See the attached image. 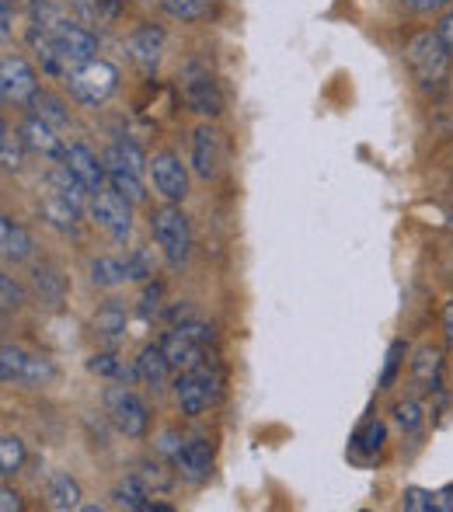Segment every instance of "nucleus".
Segmentation results:
<instances>
[{
	"label": "nucleus",
	"mask_w": 453,
	"mask_h": 512,
	"mask_svg": "<svg viewBox=\"0 0 453 512\" xmlns=\"http://www.w3.org/2000/svg\"><path fill=\"white\" fill-rule=\"evenodd\" d=\"M21 143L25 136H14V129L0 126V161H4V171H18L21 168Z\"/></svg>",
	"instance_id": "2f4dec72"
},
{
	"label": "nucleus",
	"mask_w": 453,
	"mask_h": 512,
	"mask_svg": "<svg viewBox=\"0 0 453 512\" xmlns=\"http://www.w3.org/2000/svg\"><path fill=\"white\" fill-rule=\"evenodd\" d=\"M21 136H25V147L35 150V154H42V157H56V161H63V154H67L63 140L56 136V126L42 119V115H28L25 126H21Z\"/></svg>",
	"instance_id": "f3484780"
},
{
	"label": "nucleus",
	"mask_w": 453,
	"mask_h": 512,
	"mask_svg": "<svg viewBox=\"0 0 453 512\" xmlns=\"http://www.w3.org/2000/svg\"><path fill=\"white\" fill-rule=\"evenodd\" d=\"M401 356H405V342H394L391 352H387V366H384V377H380V387L394 384V373H398V366H401Z\"/></svg>",
	"instance_id": "ea45409f"
},
{
	"label": "nucleus",
	"mask_w": 453,
	"mask_h": 512,
	"mask_svg": "<svg viewBox=\"0 0 453 512\" xmlns=\"http://www.w3.org/2000/svg\"><path fill=\"white\" fill-rule=\"evenodd\" d=\"M53 380V363L46 356H28L25 373H21V384L25 387H42Z\"/></svg>",
	"instance_id": "f704fd0d"
},
{
	"label": "nucleus",
	"mask_w": 453,
	"mask_h": 512,
	"mask_svg": "<svg viewBox=\"0 0 453 512\" xmlns=\"http://www.w3.org/2000/svg\"><path fill=\"white\" fill-rule=\"evenodd\" d=\"M182 95L185 102H189L192 112L199 115H220L224 112V98H220V88L217 81H213V74L206 67H199V63H189L182 74Z\"/></svg>",
	"instance_id": "9d476101"
},
{
	"label": "nucleus",
	"mask_w": 453,
	"mask_h": 512,
	"mask_svg": "<svg viewBox=\"0 0 453 512\" xmlns=\"http://www.w3.org/2000/svg\"><path fill=\"white\" fill-rule=\"evenodd\" d=\"M394 418H398V425L405 432H415L422 425V408H419V401H398L394 405Z\"/></svg>",
	"instance_id": "58836bf2"
},
{
	"label": "nucleus",
	"mask_w": 453,
	"mask_h": 512,
	"mask_svg": "<svg viewBox=\"0 0 453 512\" xmlns=\"http://www.w3.org/2000/svg\"><path fill=\"white\" fill-rule=\"evenodd\" d=\"M443 324H447V338L453 342V304L447 307V314H443Z\"/></svg>",
	"instance_id": "09e8293b"
},
{
	"label": "nucleus",
	"mask_w": 453,
	"mask_h": 512,
	"mask_svg": "<svg viewBox=\"0 0 453 512\" xmlns=\"http://www.w3.org/2000/svg\"><path fill=\"white\" fill-rule=\"evenodd\" d=\"M4 4H7V7H11V4H14V0H4Z\"/></svg>",
	"instance_id": "8fccbe9b"
},
{
	"label": "nucleus",
	"mask_w": 453,
	"mask_h": 512,
	"mask_svg": "<svg viewBox=\"0 0 453 512\" xmlns=\"http://www.w3.org/2000/svg\"><path fill=\"white\" fill-rule=\"evenodd\" d=\"M95 335L102 338V342L109 345H119L122 338H126V314H122L119 307H102L95 314Z\"/></svg>",
	"instance_id": "bb28decb"
},
{
	"label": "nucleus",
	"mask_w": 453,
	"mask_h": 512,
	"mask_svg": "<svg viewBox=\"0 0 453 512\" xmlns=\"http://www.w3.org/2000/svg\"><path fill=\"white\" fill-rule=\"evenodd\" d=\"M450 509H453V485L436 492V512H450Z\"/></svg>",
	"instance_id": "de8ad7c7"
},
{
	"label": "nucleus",
	"mask_w": 453,
	"mask_h": 512,
	"mask_svg": "<svg viewBox=\"0 0 453 512\" xmlns=\"http://www.w3.org/2000/svg\"><path fill=\"white\" fill-rule=\"evenodd\" d=\"M387 439V425L380 422V418H370V422L359 425V432L352 436V453H380V446H384Z\"/></svg>",
	"instance_id": "c85d7f7f"
},
{
	"label": "nucleus",
	"mask_w": 453,
	"mask_h": 512,
	"mask_svg": "<svg viewBox=\"0 0 453 512\" xmlns=\"http://www.w3.org/2000/svg\"><path fill=\"white\" fill-rule=\"evenodd\" d=\"M161 7L175 21H199L210 11V0H161Z\"/></svg>",
	"instance_id": "473e14b6"
},
{
	"label": "nucleus",
	"mask_w": 453,
	"mask_h": 512,
	"mask_svg": "<svg viewBox=\"0 0 453 512\" xmlns=\"http://www.w3.org/2000/svg\"><path fill=\"white\" fill-rule=\"evenodd\" d=\"M136 478L147 485V492L154 495V499H157V495H168L171 492V478L164 474V467H157V464H143L140 471H136Z\"/></svg>",
	"instance_id": "e433bc0d"
},
{
	"label": "nucleus",
	"mask_w": 453,
	"mask_h": 512,
	"mask_svg": "<svg viewBox=\"0 0 453 512\" xmlns=\"http://www.w3.org/2000/svg\"><path fill=\"white\" fill-rule=\"evenodd\" d=\"M171 370H175V366L168 363V356H164L161 342H157V345H147V349L140 352V359H136V373H140L143 384L154 387V391H161V387L168 384Z\"/></svg>",
	"instance_id": "6ab92c4d"
},
{
	"label": "nucleus",
	"mask_w": 453,
	"mask_h": 512,
	"mask_svg": "<svg viewBox=\"0 0 453 512\" xmlns=\"http://www.w3.org/2000/svg\"><path fill=\"white\" fill-rule=\"evenodd\" d=\"M21 464H25V443L18 436H4L0 439V474L11 478L21 471Z\"/></svg>",
	"instance_id": "7c9ffc66"
},
{
	"label": "nucleus",
	"mask_w": 453,
	"mask_h": 512,
	"mask_svg": "<svg viewBox=\"0 0 453 512\" xmlns=\"http://www.w3.org/2000/svg\"><path fill=\"white\" fill-rule=\"evenodd\" d=\"M213 342V328L199 321H182L161 338V349L175 370H192L203 359V349Z\"/></svg>",
	"instance_id": "423d86ee"
},
{
	"label": "nucleus",
	"mask_w": 453,
	"mask_h": 512,
	"mask_svg": "<svg viewBox=\"0 0 453 512\" xmlns=\"http://www.w3.org/2000/svg\"><path fill=\"white\" fill-rule=\"evenodd\" d=\"M46 192H56V196H63L67 203H74V206H81L84 209V199L91 196L88 189H84L81 182H77L74 175H70V168L60 161V168H53L46 175Z\"/></svg>",
	"instance_id": "5701e85b"
},
{
	"label": "nucleus",
	"mask_w": 453,
	"mask_h": 512,
	"mask_svg": "<svg viewBox=\"0 0 453 512\" xmlns=\"http://www.w3.org/2000/svg\"><path fill=\"white\" fill-rule=\"evenodd\" d=\"M401 4H405L408 11H415V14H440L443 7L453 4V0H401Z\"/></svg>",
	"instance_id": "79ce46f5"
},
{
	"label": "nucleus",
	"mask_w": 453,
	"mask_h": 512,
	"mask_svg": "<svg viewBox=\"0 0 453 512\" xmlns=\"http://www.w3.org/2000/svg\"><path fill=\"white\" fill-rule=\"evenodd\" d=\"M401 506L408 512H436V492H426V488H405Z\"/></svg>",
	"instance_id": "4c0bfd02"
},
{
	"label": "nucleus",
	"mask_w": 453,
	"mask_h": 512,
	"mask_svg": "<svg viewBox=\"0 0 453 512\" xmlns=\"http://www.w3.org/2000/svg\"><path fill=\"white\" fill-rule=\"evenodd\" d=\"M88 370L98 373V377H105V380H119V384H129L133 377H140L136 366H129L126 359L115 356V352H95L91 363H88Z\"/></svg>",
	"instance_id": "b1692460"
},
{
	"label": "nucleus",
	"mask_w": 453,
	"mask_h": 512,
	"mask_svg": "<svg viewBox=\"0 0 453 512\" xmlns=\"http://www.w3.org/2000/svg\"><path fill=\"white\" fill-rule=\"evenodd\" d=\"M0 95H4L7 105L35 102V95H39V81H35V70L28 67L25 56L7 53L4 60H0Z\"/></svg>",
	"instance_id": "1a4fd4ad"
},
{
	"label": "nucleus",
	"mask_w": 453,
	"mask_h": 512,
	"mask_svg": "<svg viewBox=\"0 0 453 512\" xmlns=\"http://www.w3.org/2000/svg\"><path fill=\"white\" fill-rule=\"evenodd\" d=\"M150 182L168 203H182L189 196V171H185L182 157L171 154V150L150 157Z\"/></svg>",
	"instance_id": "9b49d317"
},
{
	"label": "nucleus",
	"mask_w": 453,
	"mask_h": 512,
	"mask_svg": "<svg viewBox=\"0 0 453 512\" xmlns=\"http://www.w3.org/2000/svg\"><path fill=\"white\" fill-rule=\"evenodd\" d=\"M32 105H35V115H42V119L53 122V126H67L70 122V112H63V102L56 95H49V91H39Z\"/></svg>",
	"instance_id": "72a5a7b5"
},
{
	"label": "nucleus",
	"mask_w": 453,
	"mask_h": 512,
	"mask_svg": "<svg viewBox=\"0 0 453 512\" xmlns=\"http://www.w3.org/2000/svg\"><path fill=\"white\" fill-rule=\"evenodd\" d=\"M46 502H49V509H56V512L81 509V485H77L70 474H53L46 485Z\"/></svg>",
	"instance_id": "412c9836"
},
{
	"label": "nucleus",
	"mask_w": 453,
	"mask_h": 512,
	"mask_svg": "<svg viewBox=\"0 0 453 512\" xmlns=\"http://www.w3.org/2000/svg\"><path fill=\"white\" fill-rule=\"evenodd\" d=\"M0 509H4V512H18L21 509V495L11 492V488H4V492H0Z\"/></svg>",
	"instance_id": "49530a36"
},
{
	"label": "nucleus",
	"mask_w": 453,
	"mask_h": 512,
	"mask_svg": "<svg viewBox=\"0 0 453 512\" xmlns=\"http://www.w3.org/2000/svg\"><path fill=\"white\" fill-rule=\"evenodd\" d=\"M175 398L185 415H203V411L217 401V373L206 370L203 363L185 370L182 377L175 380Z\"/></svg>",
	"instance_id": "6e6552de"
},
{
	"label": "nucleus",
	"mask_w": 453,
	"mask_h": 512,
	"mask_svg": "<svg viewBox=\"0 0 453 512\" xmlns=\"http://www.w3.org/2000/svg\"><path fill=\"white\" fill-rule=\"evenodd\" d=\"M157 300H161V286H150V290L147 293H143V317H150V314H154V310H157Z\"/></svg>",
	"instance_id": "c03bdc74"
},
{
	"label": "nucleus",
	"mask_w": 453,
	"mask_h": 512,
	"mask_svg": "<svg viewBox=\"0 0 453 512\" xmlns=\"http://www.w3.org/2000/svg\"><path fill=\"white\" fill-rule=\"evenodd\" d=\"M143 164H150V161H143L140 147L129 140H115L109 147V154H105L109 185L133 206L147 199V189H143Z\"/></svg>",
	"instance_id": "20e7f679"
},
{
	"label": "nucleus",
	"mask_w": 453,
	"mask_h": 512,
	"mask_svg": "<svg viewBox=\"0 0 453 512\" xmlns=\"http://www.w3.org/2000/svg\"><path fill=\"white\" fill-rule=\"evenodd\" d=\"M175 471L182 474L185 481H192V485H203V481L213 474V450H210V443H206V439H189V443L178 446Z\"/></svg>",
	"instance_id": "2eb2a0df"
},
{
	"label": "nucleus",
	"mask_w": 453,
	"mask_h": 512,
	"mask_svg": "<svg viewBox=\"0 0 453 512\" xmlns=\"http://www.w3.org/2000/svg\"><path fill=\"white\" fill-rule=\"evenodd\" d=\"M35 56H39L42 70L49 77H63L67 81L77 67L91 63L98 56V39L91 28L77 25V21H60L53 32H28Z\"/></svg>",
	"instance_id": "f257e3e1"
},
{
	"label": "nucleus",
	"mask_w": 453,
	"mask_h": 512,
	"mask_svg": "<svg viewBox=\"0 0 453 512\" xmlns=\"http://www.w3.org/2000/svg\"><path fill=\"white\" fill-rule=\"evenodd\" d=\"M164 42H168L164 28H157V25H140V28H136V32L126 39V53H129V60H133L136 67L143 70V74H154L157 63H161V56H164Z\"/></svg>",
	"instance_id": "4468645a"
},
{
	"label": "nucleus",
	"mask_w": 453,
	"mask_h": 512,
	"mask_svg": "<svg viewBox=\"0 0 453 512\" xmlns=\"http://www.w3.org/2000/svg\"><path fill=\"white\" fill-rule=\"evenodd\" d=\"M150 234L171 269H182L192 255V223L178 206H161L150 216Z\"/></svg>",
	"instance_id": "7ed1b4c3"
},
{
	"label": "nucleus",
	"mask_w": 453,
	"mask_h": 512,
	"mask_svg": "<svg viewBox=\"0 0 453 512\" xmlns=\"http://www.w3.org/2000/svg\"><path fill=\"white\" fill-rule=\"evenodd\" d=\"M32 283H35L39 297L46 300L49 307H60V304H63V293H67V283H63V276H60L56 269H49V265H39V269L32 272Z\"/></svg>",
	"instance_id": "cd10ccee"
},
{
	"label": "nucleus",
	"mask_w": 453,
	"mask_h": 512,
	"mask_svg": "<svg viewBox=\"0 0 453 512\" xmlns=\"http://www.w3.org/2000/svg\"><path fill=\"white\" fill-rule=\"evenodd\" d=\"M63 164L70 168V175L77 178V182L84 185V189L91 192V196H98V192L105 189V182H109V168H105V161H98V154L88 147V143H67V154H63Z\"/></svg>",
	"instance_id": "ddd939ff"
},
{
	"label": "nucleus",
	"mask_w": 453,
	"mask_h": 512,
	"mask_svg": "<svg viewBox=\"0 0 453 512\" xmlns=\"http://www.w3.org/2000/svg\"><path fill=\"white\" fill-rule=\"evenodd\" d=\"M25 363H28V352H21L18 345H4L0 349V377H4V384H21Z\"/></svg>",
	"instance_id": "c756f323"
},
{
	"label": "nucleus",
	"mask_w": 453,
	"mask_h": 512,
	"mask_svg": "<svg viewBox=\"0 0 453 512\" xmlns=\"http://www.w3.org/2000/svg\"><path fill=\"white\" fill-rule=\"evenodd\" d=\"M105 415H109V422L126 439H143L150 429L147 405H143L133 391H126V387H109V391H105Z\"/></svg>",
	"instance_id": "0eeeda50"
},
{
	"label": "nucleus",
	"mask_w": 453,
	"mask_h": 512,
	"mask_svg": "<svg viewBox=\"0 0 453 512\" xmlns=\"http://www.w3.org/2000/svg\"><path fill=\"white\" fill-rule=\"evenodd\" d=\"M450 56L453 53L447 42L440 39V32H419V35H412L405 46V60L422 88H436V84L447 81Z\"/></svg>",
	"instance_id": "f03ea898"
},
{
	"label": "nucleus",
	"mask_w": 453,
	"mask_h": 512,
	"mask_svg": "<svg viewBox=\"0 0 453 512\" xmlns=\"http://www.w3.org/2000/svg\"><path fill=\"white\" fill-rule=\"evenodd\" d=\"M154 495L147 492V485H143L136 474H129L126 481H119V488H115V506H122V509H143V512H150V509H164V506H154Z\"/></svg>",
	"instance_id": "393cba45"
},
{
	"label": "nucleus",
	"mask_w": 453,
	"mask_h": 512,
	"mask_svg": "<svg viewBox=\"0 0 453 512\" xmlns=\"http://www.w3.org/2000/svg\"><path fill=\"white\" fill-rule=\"evenodd\" d=\"M70 7H74L77 14H84V18H91V14H98L102 11V4L105 0H67Z\"/></svg>",
	"instance_id": "37998d69"
},
{
	"label": "nucleus",
	"mask_w": 453,
	"mask_h": 512,
	"mask_svg": "<svg viewBox=\"0 0 453 512\" xmlns=\"http://www.w3.org/2000/svg\"><path fill=\"white\" fill-rule=\"evenodd\" d=\"M129 199H122L119 192H98L95 199H91V216H95V223L105 230V234L112 237V241H126L129 230H133V213H129Z\"/></svg>",
	"instance_id": "f8f14e48"
},
{
	"label": "nucleus",
	"mask_w": 453,
	"mask_h": 512,
	"mask_svg": "<svg viewBox=\"0 0 453 512\" xmlns=\"http://www.w3.org/2000/svg\"><path fill=\"white\" fill-rule=\"evenodd\" d=\"M129 265V279H150L157 276V262H154V251L150 248H133L126 258Z\"/></svg>",
	"instance_id": "c9c22d12"
},
{
	"label": "nucleus",
	"mask_w": 453,
	"mask_h": 512,
	"mask_svg": "<svg viewBox=\"0 0 453 512\" xmlns=\"http://www.w3.org/2000/svg\"><path fill=\"white\" fill-rule=\"evenodd\" d=\"M0 297H4V310H14L21 307V290L11 276H0Z\"/></svg>",
	"instance_id": "a19ab883"
},
{
	"label": "nucleus",
	"mask_w": 453,
	"mask_h": 512,
	"mask_svg": "<svg viewBox=\"0 0 453 512\" xmlns=\"http://www.w3.org/2000/svg\"><path fill=\"white\" fill-rule=\"evenodd\" d=\"M129 279V265L122 258H95L91 262V283L102 290H115Z\"/></svg>",
	"instance_id": "a878e982"
},
{
	"label": "nucleus",
	"mask_w": 453,
	"mask_h": 512,
	"mask_svg": "<svg viewBox=\"0 0 453 512\" xmlns=\"http://www.w3.org/2000/svg\"><path fill=\"white\" fill-rule=\"evenodd\" d=\"M220 157H224L220 133L213 126H199L192 133V171L199 178H213L220 171Z\"/></svg>",
	"instance_id": "dca6fc26"
},
{
	"label": "nucleus",
	"mask_w": 453,
	"mask_h": 512,
	"mask_svg": "<svg viewBox=\"0 0 453 512\" xmlns=\"http://www.w3.org/2000/svg\"><path fill=\"white\" fill-rule=\"evenodd\" d=\"M0 251H4L7 262H25L32 255V237L11 216H0Z\"/></svg>",
	"instance_id": "aec40b11"
},
{
	"label": "nucleus",
	"mask_w": 453,
	"mask_h": 512,
	"mask_svg": "<svg viewBox=\"0 0 453 512\" xmlns=\"http://www.w3.org/2000/svg\"><path fill=\"white\" fill-rule=\"evenodd\" d=\"M67 88H70V95H74V102L102 105V102H109L115 95V88H119V70H115L109 60H98L95 56V60L77 67L74 74L67 77Z\"/></svg>",
	"instance_id": "39448f33"
},
{
	"label": "nucleus",
	"mask_w": 453,
	"mask_h": 512,
	"mask_svg": "<svg viewBox=\"0 0 453 512\" xmlns=\"http://www.w3.org/2000/svg\"><path fill=\"white\" fill-rule=\"evenodd\" d=\"M42 220L56 230H74L77 220H81V206L67 203V199L56 196V192H46V196H42Z\"/></svg>",
	"instance_id": "4be33fe9"
},
{
	"label": "nucleus",
	"mask_w": 453,
	"mask_h": 512,
	"mask_svg": "<svg viewBox=\"0 0 453 512\" xmlns=\"http://www.w3.org/2000/svg\"><path fill=\"white\" fill-rule=\"evenodd\" d=\"M412 380L419 391L433 394L440 391V380H443V352L433 349V345H426V349L415 352L412 359Z\"/></svg>",
	"instance_id": "a211bd4d"
},
{
	"label": "nucleus",
	"mask_w": 453,
	"mask_h": 512,
	"mask_svg": "<svg viewBox=\"0 0 453 512\" xmlns=\"http://www.w3.org/2000/svg\"><path fill=\"white\" fill-rule=\"evenodd\" d=\"M436 32H440V39L447 42L450 53H453V7H450L447 14H443V21H440V28H436Z\"/></svg>",
	"instance_id": "a18cd8bd"
}]
</instances>
